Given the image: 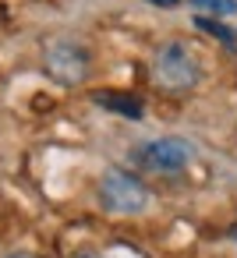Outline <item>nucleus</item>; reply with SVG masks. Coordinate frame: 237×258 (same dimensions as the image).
Segmentation results:
<instances>
[{"label": "nucleus", "mask_w": 237, "mask_h": 258, "mask_svg": "<svg viewBox=\"0 0 237 258\" xmlns=\"http://www.w3.org/2000/svg\"><path fill=\"white\" fill-rule=\"evenodd\" d=\"M152 78L170 92H184L202 82V64L184 43H163L152 57Z\"/></svg>", "instance_id": "1"}, {"label": "nucleus", "mask_w": 237, "mask_h": 258, "mask_svg": "<svg viewBox=\"0 0 237 258\" xmlns=\"http://www.w3.org/2000/svg\"><path fill=\"white\" fill-rule=\"evenodd\" d=\"M99 198L117 216H135L149 205V187L128 170H106L99 180Z\"/></svg>", "instance_id": "2"}, {"label": "nucleus", "mask_w": 237, "mask_h": 258, "mask_svg": "<svg viewBox=\"0 0 237 258\" xmlns=\"http://www.w3.org/2000/svg\"><path fill=\"white\" fill-rule=\"evenodd\" d=\"M43 64L61 85H82L89 75V50L75 39H53L43 50Z\"/></svg>", "instance_id": "3"}, {"label": "nucleus", "mask_w": 237, "mask_h": 258, "mask_svg": "<svg viewBox=\"0 0 237 258\" xmlns=\"http://www.w3.org/2000/svg\"><path fill=\"white\" fill-rule=\"evenodd\" d=\"M195 145L184 138H152L138 149V163L152 173H177L191 163Z\"/></svg>", "instance_id": "4"}, {"label": "nucleus", "mask_w": 237, "mask_h": 258, "mask_svg": "<svg viewBox=\"0 0 237 258\" xmlns=\"http://www.w3.org/2000/svg\"><path fill=\"white\" fill-rule=\"evenodd\" d=\"M96 103H99L103 110L124 113V117H131V120H138V117H142V103H138L135 96H117V92H96Z\"/></svg>", "instance_id": "5"}, {"label": "nucleus", "mask_w": 237, "mask_h": 258, "mask_svg": "<svg viewBox=\"0 0 237 258\" xmlns=\"http://www.w3.org/2000/svg\"><path fill=\"white\" fill-rule=\"evenodd\" d=\"M195 25H198L202 32H209V36H216V39H219L223 46H230V50L237 46V32H233L230 25H223V22H216V18H209V15H198V18H195Z\"/></svg>", "instance_id": "6"}, {"label": "nucleus", "mask_w": 237, "mask_h": 258, "mask_svg": "<svg viewBox=\"0 0 237 258\" xmlns=\"http://www.w3.org/2000/svg\"><path fill=\"white\" fill-rule=\"evenodd\" d=\"M191 8H198V11H212V15L230 18V15H237V0H191Z\"/></svg>", "instance_id": "7"}, {"label": "nucleus", "mask_w": 237, "mask_h": 258, "mask_svg": "<svg viewBox=\"0 0 237 258\" xmlns=\"http://www.w3.org/2000/svg\"><path fill=\"white\" fill-rule=\"evenodd\" d=\"M149 4H156V8H177V0H149Z\"/></svg>", "instance_id": "8"}, {"label": "nucleus", "mask_w": 237, "mask_h": 258, "mask_svg": "<svg viewBox=\"0 0 237 258\" xmlns=\"http://www.w3.org/2000/svg\"><path fill=\"white\" fill-rule=\"evenodd\" d=\"M230 240H237V226H233V230H230Z\"/></svg>", "instance_id": "9"}]
</instances>
